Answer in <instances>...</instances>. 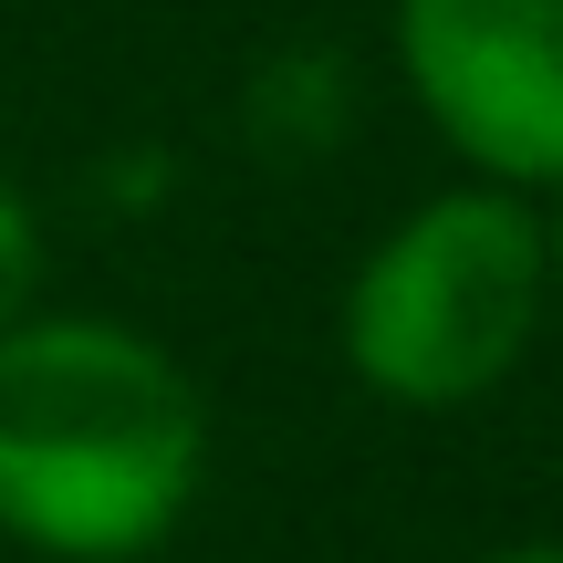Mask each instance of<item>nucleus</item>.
<instances>
[{"label":"nucleus","mask_w":563,"mask_h":563,"mask_svg":"<svg viewBox=\"0 0 563 563\" xmlns=\"http://www.w3.org/2000/svg\"><path fill=\"white\" fill-rule=\"evenodd\" d=\"M209 481V407L157 334L115 313H21L0 334V543L136 563Z\"/></svg>","instance_id":"1"},{"label":"nucleus","mask_w":563,"mask_h":563,"mask_svg":"<svg viewBox=\"0 0 563 563\" xmlns=\"http://www.w3.org/2000/svg\"><path fill=\"white\" fill-rule=\"evenodd\" d=\"M543 220L511 188H449L418 199L344 282V365L365 397L449 418L481 407L543 334Z\"/></svg>","instance_id":"2"},{"label":"nucleus","mask_w":563,"mask_h":563,"mask_svg":"<svg viewBox=\"0 0 563 563\" xmlns=\"http://www.w3.org/2000/svg\"><path fill=\"white\" fill-rule=\"evenodd\" d=\"M397 74L481 188H563V0H397Z\"/></svg>","instance_id":"3"},{"label":"nucleus","mask_w":563,"mask_h":563,"mask_svg":"<svg viewBox=\"0 0 563 563\" xmlns=\"http://www.w3.org/2000/svg\"><path fill=\"white\" fill-rule=\"evenodd\" d=\"M32 292H42V220H32V199L0 178V334L32 313Z\"/></svg>","instance_id":"4"},{"label":"nucleus","mask_w":563,"mask_h":563,"mask_svg":"<svg viewBox=\"0 0 563 563\" xmlns=\"http://www.w3.org/2000/svg\"><path fill=\"white\" fill-rule=\"evenodd\" d=\"M532 220H543V282H553V302H563V188H543Z\"/></svg>","instance_id":"5"},{"label":"nucleus","mask_w":563,"mask_h":563,"mask_svg":"<svg viewBox=\"0 0 563 563\" xmlns=\"http://www.w3.org/2000/svg\"><path fill=\"white\" fill-rule=\"evenodd\" d=\"M481 563H563V543H501V553H481Z\"/></svg>","instance_id":"6"}]
</instances>
